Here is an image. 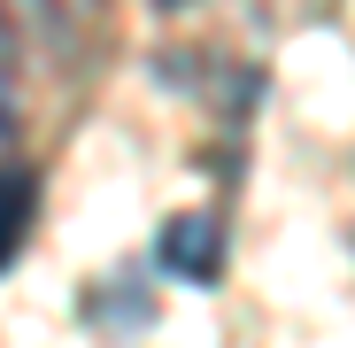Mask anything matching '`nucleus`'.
I'll list each match as a JSON object with an SVG mask.
<instances>
[{"label": "nucleus", "instance_id": "1", "mask_svg": "<svg viewBox=\"0 0 355 348\" xmlns=\"http://www.w3.org/2000/svg\"><path fill=\"white\" fill-rule=\"evenodd\" d=\"M162 271H170V279H193V286H209V279L224 271V224H216L209 209L170 217V224H162Z\"/></svg>", "mask_w": 355, "mask_h": 348}, {"label": "nucleus", "instance_id": "2", "mask_svg": "<svg viewBox=\"0 0 355 348\" xmlns=\"http://www.w3.org/2000/svg\"><path fill=\"white\" fill-rule=\"evenodd\" d=\"M31 209H39V186H31V170H0V271L16 263L24 232H31Z\"/></svg>", "mask_w": 355, "mask_h": 348}, {"label": "nucleus", "instance_id": "3", "mask_svg": "<svg viewBox=\"0 0 355 348\" xmlns=\"http://www.w3.org/2000/svg\"><path fill=\"white\" fill-rule=\"evenodd\" d=\"M8 155H16V93L0 78V170H8Z\"/></svg>", "mask_w": 355, "mask_h": 348}]
</instances>
